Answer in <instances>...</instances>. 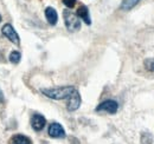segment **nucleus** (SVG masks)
I'll return each instance as SVG.
<instances>
[{"instance_id":"obj_1","label":"nucleus","mask_w":154,"mask_h":144,"mask_svg":"<svg viewBox=\"0 0 154 144\" xmlns=\"http://www.w3.org/2000/svg\"><path fill=\"white\" fill-rule=\"evenodd\" d=\"M76 90L74 86H60V88H54V89H42V93L51 99H66L74 91Z\"/></svg>"},{"instance_id":"obj_2","label":"nucleus","mask_w":154,"mask_h":144,"mask_svg":"<svg viewBox=\"0 0 154 144\" xmlns=\"http://www.w3.org/2000/svg\"><path fill=\"white\" fill-rule=\"evenodd\" d=\"M63 17H64V22H65V26L69 31L71 32H75L78 31L81 28V20L77 17V14L72 13L71 11L69 10H65L63 12Z\"/></svg>"},{"instance_id":"obj_3","label":"nucleus","mask_w":154,"mask_h":144,"mask_svg":"<svg viewBox=\"0 0 154 144\" xmlns=\"http://www.w3.org/2000/svg\"><path fill=\"white\" fill-rule=\"evenodd\" d=\"M119 110V103L116 100H113V99H107L102 103H100L98 105L96 106V111L97 112H108L110 115H114Z\"/></svg>"},{"instance_id":"obj_4","label":"nucleus","mask_w":154,"mask_h":144,"mask_svg":"<svg viewBox=\"0 0 154 144\" xmlns=\"http://www.w3.org/2000/svg\"><path fill=\"white\" fill-rule=\"evenodd\" d=\"M66 109L69 111H76L77 109L81 106V94L77 90H75L68 98H66Z\"/></svg>"},{"instance_id":"obj_5","label":"nucleus","mask_w":154,"mask_h":144,"mask_svg":"<svg viewBox=\"0 0 154 144\" xmlns=\"http://www.w3.org/2000/svg\"><path fill=\"white\" fill-rule=\"evenodd\" d=\"M1 32H2V34L6 37L10 41H12L14 44H19L20 41L19 36H18L17 31L13 28V26L11 24H5L2 26V28H1Z\"/></svg>"},{"instance_id":"obj_6","label":"nucleus","mask_w":154,"mask_h":144,"mask_svg":"<svg viewBox=\"0 0 154 144\" xmlns=\"http://www.w3.org/2000/svg\"><path fill=\"white\" fill-rule=\"evenodd\" d=\"M48 132H49V136L52 137V138H64L65 137V130H64V128L60 125L59 123H57V122L51 123L49 125Z\"/></svg>"},{"instance_id":"obj_7","label":"nucleus","mask_w":154,"mask_h":144,"mask_svg":"<svg viewBox=\"0 0 154 144\" xmlns=\"http://www.w3.org/2000/svg\"><path fill=\"white\" fill-rule=\"evenodd\" d=\"M46 124V119L43 115L40 113H35L31 118V126L35 131H42Z\"/></svg>"},{"instance_id":"obj_8","label":"nucleus","mask_w":154,"mask_h":144,"mask_svg":"<svg viewBox=\"0 0 154 144\" xmlns=\"http://www.w3.org/2000/svg\"><path fill=\"white\" fill-rule=\"evenodd\" d=\"M45 18L48 20V22L50 25H56L58 21V14H57V11L54 8V7H46L45 8Z\"/></svg>"},{"instance_id":"obj_9","label":"nucleus","mask_w":154,"mask_h":144,"mask_svg":"<svg viewBox=\"0 0 154 144\" xmlns=\"http://www.w3.org/2000/svg\"><path fill=\"white\" fill-rule=\"evenodd\" d=\"M77 17L81 18L87 25H91V19H90V14H89V10L87 6H81L77 10Z\"/></svg>"},{"instance_id":"obj_10","label":"nucleus","mask_w":154,"mask_h":144,"mask_svg":"<svg viewBox=\"0 0 154 144\" xmlns=\"http://www.w3.org/2000/svg\"><path fill=\"white\" fill-rule=\"evenodd\" d=\"M139 1L140 0H122V2H121V10H123V11H129V10H132L133 7H135L137 4H139Z\"/></svg>"},{"instance_id":"obj_11","label":"nucleus","mask_w":154,"mask_h":144,"mask_svg":"<svg viewBox=\"0 0 154 144\" xmlns=\"http://www.w3.org/2000/svg\"><path fill=\"white\" fill-rule=\"evenodd\" d=\"M13 144H32L31 140L24 135H16L13 137Z\"/></svg>"},{"instance_id":"obj_12","label":"nucleus","mask_w":154,"mask_h":144,"mask_svg":"<svg viewBox=\"0 0 154 144\" xmlns=\"http://www.w3.org/2000/svg\"><path fill=\"white\" fill-rule=\"evenodd\" d=\"M8 59H10V62L12 64H18L20 62V59H21V54H20L19 51H12L10 57H8Z\"/></svg>"},{"instance_id":"obj_13","label":"nucleus","mask_w":154,"mask_h":144,"mask_svg":"<svg viewBox=\"0 0 154 144\" xmlns=\"http://www.w3.org/2000/svg\"><path fill=\"white\" fill-rule=\"evenodd\" d=\"M145 69L149 72H154V58H147L143 62Z\"/></svg>"},{"instance_id":"obj_14","label":"nucleus","mask_w":154,"mask_h":144,"mask_svg":"<svg viewBox=\"0 0 154 144\" xmlns=\"http://www.w3.org/2000/svg\"><path fill=\"white\" fill-rule=\"evenodd\" d=\"M153 142V136L148 132H143L141 135V143L142 144H151Z\"/></svg>"},{"instance_id":"obj_15","label":"nucleus","mask_w":154,"mask_h":144,"mask_svg":"<svg viewBox=\"0 0 154 144\" xmlns=\"http://www.w3.org/2000/svg\"><path fill=\"white\" fill-rule=\"evenodd\" d=\"M63 4L68 7V8H72L76 4V0H63Z\"/></svg>"},{"instance_id":"obj_16","label":"nucleus","mask_w":154,"mask_h":144,"mask_svg":"<svg viewBox=\"0 0 154 144\" xmlns=\"http://www.w3.org/2000/svg\"><path fill=\"white\" fill-rule=\"evenodd\" d=\"M4 100V96H2V92L0 91V102H2Z\"/></svg>"},{"instance_id":"obj_17","label":"nucleus","mask_w":154,"mask_h":144,"mask_svg":"<svg viewBox=\"0 0 154 144\" xmlns=\"http://www.w3.org/2000/svg\"><path fill=\"white\" fill-rule=\"evenodd\" d=\"M0 22H1V14H0Z\"/></svg>"}]
</instances>
